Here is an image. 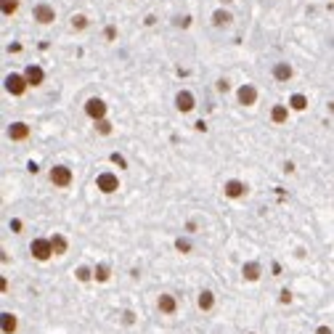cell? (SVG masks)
I'll return each mask as SVG.
<instances>
[{
  "instance_id": "6da1fadb",
  "label": "cell",
  "mask_w": 334,
  "mask_h": 334,
  "mask_svg": "<svg viewBox=\"0 0 334 334\" xmlns=\"http://www.w3.org/2000/svg\"><path fill=\"white\" fill-rule=\"evenodd\" d=\"M48 178H51V183H53V186H58V188H67V186H72L75 175H72V170H69L67 165H56V167H51Z\"/></svg>"
},
{
  "instance_id": "7a4b0ae2",
  "label": "cell",
  "mask_w": 334,
  "mask_h": 334,
  "mask_svg": "<svg viewBox=\"0 0 334 334\" xmlns=\"http://www.w3.org/2000/svg\"><path fill=\"white\" fill-rule=\"evenodd\" d=\"M29 252L35 260H40V263H45V260H51V255H53V247H51V239H35L29 244Z\"/></svg>"
},
{
  "instance_id": "3957f363",
  "label": "cell",
  "mask_w": 334,
  "mask_h": 334,
  "mask_svg": "<svg viewBox=\"0 0 334 334\" xmlns=\"http://www.w3.org/2000/svg\"><path fill=\"white\" fill-rule=\"evenodd\" d=\"M85 114H88L90 120H96V122L106 120V103H103L101 98H88V103H85Z\"/></svg>"
},
{
  "instance_id": "277c9868",
  "label": "cell",
  "mask_w": 334,
  "mask_h": 334,
  "mask_svg": "<svg viewBox=\"0 0 334 334\" xmlns=\"http://www.w3.org/2000/svg\"><path fill=\"white\" fill-rule=\"evenodd\" d=\"M27 88H29V82L24 75H8L5 77V90H8L11 96H22Z\"/></svg>"
},
{
  "instance_id": "5b68a950",
  "label": "cell",
  "mask_w": 334,
  "mask_h": 334,
  "mask_svg": "<svg viewBox=\"0 0 334 334\" xmlns=\"http://www.w3.org/2000/svg\"><path fill=\"white\" fill-rule=\"evenodd\" d=\"M96 188H101L103 194H114L117 188H120V178H117L114 173H101L96 178Z\"/></svg>"
},
{
  "instance_id": "8992f818",
  "label": "cell",
  "mask_w": 334,
  "mask_h": 334,
  "mask_svg": "<svg viewBox=\"0 0 334 334\" xmlns=\"http://www.w3.org/2000/svg\"><path fill=\"white\" fill-rule=\"evenodd\" d=\"M236 98H239L241 106H252V103L257 101V88H255V85H241L236 90Z\"/></svg>"
},
{
  "instance_id": "52a82bcc",
  "label": "cell",
  "mask_w": 334,
  "mask_h": 334,
  "mask_svg": "<svg viewBox=\"0 0 334 334\" xmlns=\"http://www.w3.org/2000/svg\"><path fill=\"white\" fill-rule=\"evenodd\" d=\"M223 194H226L228 199H241V196H247V183H241V180H228L226 186H223Z\"/></svg>"
},
{
  "instance_id": "ba28073f",
  "label": "cell",
  "mask_w": 334,
  "mask_h": 334,
  "mask_svg": "<svg viewBox=\"0 0 334 334\" xmlns=\"http://www.w3.org/2000/svg\"><path fill=\"white\" fill-rule=\"evenodd\" d=\"M156 310L165 313V316H173V313L178 310V303H175L173 294H159V300H156Z\"/></svg>"
},
{
  "instance_id": "9c48e42d",
  "label": "cell",
  "mask_w": 334,
  "mask_h": 334,
  "mask_svg": "<svg viewBox=\"0 0 334 334\" xmlns=\"http://www.w3.org/2000/svg\"><path fill=\"white\" fill-rule=\"evenodd\" d=\"M35 19L40 24H51L56 19V11H53V5H48V3H40V5H35Z\"/></svg>"
},
{
  "instance_id": "30bf717a",
  "label": "cell",
  "mask_w": 334,
  "mask_h": 334,
  "mask_svg": "<svg viewBox=\"0 0 334 334\" xmlns=\"http://www.w3.org/2000/svg\"><path fill=\"white\" fill-rule=\"evenodd\" d=\"M8 138L11 141H27L29 138V125L27 122H14L8 128Z\"/></svg>"
},
{
  "instance_id": "8fae6325",
  "label": "cell",
  "mask_w": 334,
  "mask_h": 334,
  "mask_svg": "<svg viewBox=\"0 0 334 334\" xmlns=\"http://www.w3.org/2000/svg\"><path fill=\"white\" fill-rule=\"evenodd\" d=\"M24 77H27V82L32 88H37V85H43V80H45V72L40 67H35V64H29V67L24 69Z\"/></svg>"
},
{
  "instance_id": "7c38bea8",
  "label": "cell",
  "mask_w": 334,
  "mask_h": 334,
  "mask_svg": "<svg viewBox=\"0 0 334 334\" xmlns=\"http://www.w3.org/2000/svg\"><path fill=\"white\" fill-rule=\"evenodd\" d=\"M175 109L183 111V114H186V111H191L194 109V96L188 93V90H180V93L175 96Z\"/></svg>"
},
{
  "instance_id": "4fadbf2b",
  "label": "cell",
  "mask_w": 334,
  "mask_h": 334,
  "mask_svg": "<svg viewBox=\"0 0 334 334\" xmlns=\"http://www.w3.org/2000/svg\"><path fill=\"white\" fill-rule=\"evenodd\" d=\"M273 77H276L279 82H286V80L292 77V67H289L286 61H279L276 67H273Z\"/></svg>"
},
{
  "instance_id": "5bb4252c",
  "label": "cell",
  "mask_w": 334,
  "mask_h": 334,
  "mask_svg": "<svg viewBox=\"0 0 334 334\" xmlns=\"http://www.w3.org/2000/svg\"><path fill=\"white\" fill-rule=\"evenodd\" d=\"M196 305H199V310H212L215 294L209 292V289H202V292H199V300H196Z\"/></svg>"
},
{
  "instance_id": "9a60e30c",
  "label": "cell",
  "mask_w": 334,
  "mask_h": 334,
  "mask_svg": "<svg viewBox=\"0 0 334 334\" xmlns=\"http://www.w3.org/2000/svg\"><path fill=\"white\" fill-rule=\"evenodd\" d=\"M51 247H53V255H67V250H69V241L61 236V233H53L51 236Z\"/></svg>"
},
{
  "instance_id": "2e32d148",
  "label": "cell",
  "mask_w": 334,
  "mask_h": 334,
  "mask_svg": "<svg viewBox=\"0 0 334 334\" xmlns=\"http://www.w3.org/2000/svg\"><path fill=\"white\" fill-rule=\"evenodd\" d=\"M286 117H289V109H286L284 103H276V106L271 109V120L276 122V125H284V122H286Z\"/></svg>"
},
{
  "instance_id": "e0dca14e",
  "label": "cell",
  "mask_w": 334,
  "mask_h": 334,
  "mask_svg": "<svg viewBox=\"0 0 334 334\" xmlns=\"http://www.w3.org/2000/svg\"><path fill=\"white\" fill-rule=\"evenodd\" d=\"M241 276L247 281H257L260 279V265L257 263H244L241 265Z\"/></svg>"
},
{
  "instance_id": "ac0fdd59",
  "label": "cell",
  "mask_w": 334,
  "mask_h": 334,
  "mask_svg": "<svg viewBox=\"0 0 334 334\" xmlns=\"http://www.w3.org/2000/svg\"><path fill=\"white\" fill-rule=\"evenodd\" d=\"M19 329V318L14 313H3V334H14Z\"/></svg>"
},
{
  "instance_id": "d6986e66",
  "label": "cell",
  "mask_w": 334,
  "mask_h": 334,
  "mask_svg": "<svg viewBox=\"0 0 334 334\" xmlns=\"http://www.w3.org/2000/svg\"><path fill=\"white\" fill-rule=\"evenodd\" d=\"M212 24L215 27H226V24H231V14H228V11H215L212 14Z\"/></svg>"
},
{
  "instance_id": "ffe728a7",
  "label": "cell",
  "mask_w": 334,
  "mask_h": 334,
  "mask_svg": "<svg viewBox=\"0 0 334 334\" xmlns=\"http://www.w3.org/2000/svg\"><path fill=\"white\" fill-rule=\"evenodd\" d=\"M289 106H292L294 111H303V109L308 106V98H305L303 93H294V96L289 98Z\"/></svg>"
},
{
  "instance_id": "44dd1931",
  "label": "cell",
  "mask_w": 334,
  "mask_h": 334,
  "mask_svg": "<svg viewBox=\"0 0 334 334\" xmlns=\"http://www.w3.org/2000/svg\"><path fill=\"white\" fill-rule=\"evenodd\" d=\"M93 279L96 281H109V265H96V271H93Z\"/></svg>"
},
{
  "instance_id": "7402d4cb",
  "label": "cell",
  "mask_w": 334,
  "mask_h": 334,
  "mask_svg": "<svg viewBox=\"0 0 334 334\" xmlns=\"http://www.w3.org/2000/svg\"><path fill=\"white\" fill-rule=\"evenodd\" d=\"M75 276H77V281H90V279H93V271H90L88 265H80L75 271Z\"/></svg>"
},
{
  "instance_id": "603a6c76",
  "label": "cell",
  "mask_w": 334,
  "mask_h": 334,
  "mask_svg": "<svg viewBox=\"0 0 334 334\" xmlns=\"http://www.w3.org/2000/svg\"><path fill=\"white\" fill-rule=\"evenodd\" d=\"M19 8V0H3V16H14Z\"/></svg>"
},
{
  "instance_id": "cb8c5ba5",
  "label": "cell",
  "mask_w": 334,
  "mask_h": 334,
  "mask_svg": "<svg viewBox=\"0 0 334 334\" xmlns=\"http://www.w3.org/2000/svg\"><path fill=\"white\" fill-rule=\"evenodd\" d=\"M72 27H75V29H85V27H88V19H85L82 14L72 16Z\"/></svg>"
},
{
  "instance_id": "d4e9b609",
  "label": "cell",
  "mask_w": 334,
  "mask_h": 334,
  "mask_svg": "<svg viewBox=\"0 0 334 334\" xmlns=\"http://www.w3.org/2000/svg\"><path fill=\"white\" fill-rule=\"evenodd\" d=\"M96 130H98V133H101V135H109V133H111V122H109V120H101V122H96Z\"/></svg>"
},
{
  "instance_id": "484cf974",
  "label": "cell",
  "mask_w": 334,
  "mask_h": 334,
  "mask_svg": "<svg viewBox=\"0 0 334 334\" xmlns=\"http://www.w3.org/2000/svg\"><path fill=\"white\" fill-rule=\"evenodd\" d=\"M175 250L183 252V255L191 252V241H188V239H178V241H175Z\"/></svg>"
},
{
  "instance_id": "4316f807",
  "label": "cell",
  "mask_w": 334,
  "mask_h": 334,
  "mask_svg": "<svg viewBox=\"0 0 334 334\" xmlns=\"http://www.w3.org/2000/svg\"><path fill=\"white\" fill-rule=\"evenodd\" d=\"M279 300H281V303H284V305H289V303H292V292H289V289H281Z\"/></svg>"
},
{
  "instance_id": "83f0119b",
  "label": "cell",
  "mask_w": 334,
  "mask_h": 334,
  "mask_svg": "<svg viewBox=\"0 0 334 334\" xmlns=\"http://www.w3.org/2000/svg\"><path fill=\"white\" fill-rule=\"evenodd\" d=\"M109 159H111V162H114V165H117V167H128V165H125V159H122V156H120V154H111V156H109Z\"/></svg>"
},
{
  "instance_id": "f1b7e54d",
  "label": "cell",
  "mask_w": 334,
  "mask_h": 334,
  "mask_svg": "<svg viewBox=\"0 0 334 334\" xmlns=\"http://www.w3.org/2000/svg\"><path fill=\"white\" fill-rule=\"evenodd\" d=\"M228 88H231L228 80H218V90H220V93H228Z\"/></svg>"
},
{
  "instance_id": "f546056e",
  "label": "cell",
  "mask_w": 334,
  "mask_h": 334,
  "mask_svg": "<svg viewBox=\"0 0 334 334\" xmlns=\"http://www.w3.org/2000/svg\"><path fill=\"white\" fill-rule=\"evenodd\" d=\"M11 231H22V220H11Z\"/></svg>"
},
{
  "instance_id": "4dcf8cb0",
  "label": "cell",
  "mask_w": 334,
  "mask_h": 334,
  "mask_svg": "<svg viewBox=\"0 0 334 334\" xmlns=\"http://www.w3.org/2000/svg\"><path fill=\"white\" fill-rule=\"evenodd\" d=\"M316 334H334V332L329 329V326H318V329H316Z\"/></svg>"
},
{
  "instance_id": "1f68e13d",
  "label": "cell",
  "mask_w": 334,
  "mask_h": 334,
  "mask_svg": "<svg viewBox=\"0 0 334 334\" xmlns=\"http://www.w3.org/2000/svg\"><path fill=\"white\" fill-rule=\"evenodd\" d=\"M114 35H117L114 27H106V40H114Z\"/></svg>"
},
{
  "instance_id": "d6a6232c",
  "label": "cell",
  "mask_w": 334,
  "mask_h": 334,
  "mask_svg": "<svg viewBox=\"0 0 334 334\" xmlns=\"http://www.w3.org/2000/svg\"><path fill=\"white\" fill-rule=\"evenodd\" d=\"M27 170H29V173H37V170H40V167H37V162H29V165H27Z\"/></svg>"
},
{
  "instance_id": "836d02e7",
  "label": "cell",
  "mask_w": 334,
  "mask_h": 334,
  "mask_svg": "<svg viewBox=\"0 0 334 334\" xmlns=\"http://www.w3.org/2000/svg\"><path fill=\"white\" fill-rule=\"evenodd\" d=\"M223 3H231V0H223Z\"/></svg>"
}]
</instances>
